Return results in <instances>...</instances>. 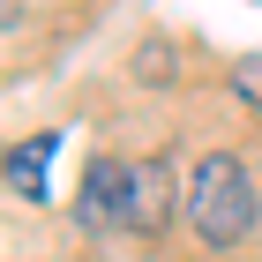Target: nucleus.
Wrapping results in <instances>:
<instances>
[{
	"label": "nucleus",
	"mask_w": 262,
	"mask_h": 262,
	"mask_svg": "<svg viewBox=\"0 0 262 262\" xmlns=\"http://www.w3.org/2000/svg\"><path fill=\"white\" fill-rule=\"evenodd\" d=\"M45 158H53V135L15 142V150H8V187H15V195H30V202H45Z\"/></svg>",
	"instance_id": "4"
},
{
	"label": "nucleus",
	"mask_w": 262,
	"mask_h": 262,
	"mask_svg": "<svg viewBox=\"0 0 262 262\" xmlns=\"http://www.w3.org/2000/svg\"><path fill=\"white\" fill-rule=\"evenodd\" d=\"M165 210H172L165 165H158V158H150V165H127V210H120V225H135V232H158V225H165Z\"/></svg>",
	"instance_id": "3"
},
{
	"label": "nucleus",
	"mask_w": 262,
	"mask_h": 262,
	"mask_svg": "<svg viewBox=\"0 0 262 262\" xmlns=\"http://www.w3.org/2000/svg\"><path fill=\"white\" fill-rule=\"evenodd\" d=\"M180 210H187V225H195L210 247H240L247 232H255V217H262V195H255V180H247L240 158L202 150V158L187 165V195H180Z\"/></svg>",
	"instance_id": "1"
},
{
	"label": "nucleus",
	"mask_w": 262,
	"mask_h": 262,
	"mask_svg": "<svg viewBox=\"0 0 262 262\" xmlns=\"http://www.w3.org/2000/svg\"><path fill=\"white\" fill-rule=\"evenodd\" d=\"M127 210V165L120 158H90V172H82V195H75V225H120Z\"/></svg>",
	"instance_id": "2"
},
{
	"label": "nucleus",
	"mask_w": 262,
	"mask_h": 262,
	"mask_svg": "<svg viewBox=\"0 0 262 262\" xmlns=\"http://www.w3.org/2000/svg\"><path fill=\"white\" fill-rule=\"evenodd\" d=\"M232 82H240V98L262 105V60H240V68H232Z\"/></svg>",
	"instance_id": "5"
}]
</instances>
